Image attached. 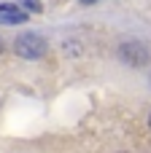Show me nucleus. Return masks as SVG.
<instances>
[{
  "instance_id": "obj_1",
  "label": "nucleus",
  "mask_w": 151,
  "mask_h": 153,
  "mask_svg": "<svg viewBox=\"0 0 151 153\" xmlns=\"http://www.w3.org/2000/svg\"><path fill=\"white\" fill-rule=\"evenodd\" d=\"M14 51L22 56V59H41L46 54V40L35 32H24L14 40Z\"/></svg>"
},
{
  "instance_id": "obj_2",
  "label": "nucleus",
  "mask_w": 151,
  "mask_h": 153,
  "mask_svg": "<svg viewBox=\"0 0 151 153\" xmlns=\"http://www.w3.org/2000/svg\"><path fill=\"white\" fill-rule=\"evenodd\" d=\"M119 56L124 59V62H130V65H146L149 62V51H146V46L143 43H138V40H130V43H122L119 46Z\"/></svg>"
},
{
  "instance_id": "obj_3",
  "label": "nucleus",
  "mask_w": 151,
  "mask_h": 153,
  "mask_svg": "<svg viewBox=\"0 0 151 153\" xmlns=\"http://www.w3.org/2000/svg\"><path fill=\"white\" fill-rule=\"evenodd\" d=\"M22 22H27V11H22L14 3L0 5V24H22Z\"/></svg>"
},
{
  "instance_id": "obj_4",
  "label": "nucleus",
  "mask_w": 151,
  "mask_h": 153,
  "mask_svg": "<svg viewBox=\"0 0 151 153\" xmlns=\"http://www.w3.org/2000/svg\"><path fill=\"white\" fill-rule=\"evenodd\" d=\"M24 5H27V8H30V11H43V8H41V3H38V0H24Z\"/></svg>"
},
{
  "instance_id": "obj_5",
  "label": "nucleus",
  "mask_w": 151,
  "mask_h": 153,
  "mask_svg": "<svg viewBox=\"0 0 151 153\" xmlns=\"http://www.w3.org/2000/svg\"><path fill=\"white\" fill-rule=\"evenodd\" d=\"M78 3H84V5H92V3H97V0H78Z\"/></svg>"
},
{
  "instance_id": "obj_6",
  "label": "nucleus",
  "mask_w": 151,
  "mask_h": 153,
  "mask_svg": "<svg viewBox=\"0 0 151 153\" xmlns=\"http://www.w3.org/2000/svg\"><path fill=\"white\" fill-rule=\"evenodd\" d=\"M0 51H3V40H0Z\"/></svg>"
},
{
  "instance_id": "obj_7",
  "label": "nucleus",
  "mask_w": 151,
  "mask_h": 153,
  "mask_svg": "<svg viewBox=\"0 0 151 153\" xmlns=\"http://www.w3.org/2000/svg\"><path fill=\"white\" fill-rule=\"evenodd\" d=\"M149 126H151V116H149Z\"/></svg>"
}]
</instances>
